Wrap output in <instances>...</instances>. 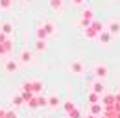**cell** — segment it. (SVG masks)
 Returning a JSON list of instances; mask_svg holds the SVG:
<instances>
[{"mask_svg": "<svg viewBox=\"0 0 120 118\" xmlns=\"http://www.w3.org/2000/svg\"><path fill=\"white\" fill-rule=\"evenodd\" d=\"M105 74H107V68H105V66H98V68H96V76H100V77H104Z\"/></svg>", "mask_w": 120, "mask_h": 118, "instance_id": "cell-1", "label": "cell"}, {"mask_svg": "<svg viewBox=\"0 0 120 118\" xmlns=\"http://www.w3.org/2000/svg\"><path fill=\"white\" fill-rule=\"evenodd\" d=\"M118 24H115V22H113V24H111V31H113V33H116V31H118Z\"/></svg>", "mask_w": 120, "mask_h": 118, "instance_id": "cell-2", "label": "cell"}, {"mask_svg": "<svg viewBox=\"0 0 120 118\" xmlns=\"http://www.w3.org/2000/svg\"><path fill=\"white\" fill-rule=\"evenodd\" d=\"M102 88H104V85H100V83H96V85H94V90H98V92H100Z\"/></svg>", "mask_w": 120, "mask_h": 118, "instance_id": "cell-3", "label": "cell"}, {"mask_svg": "<svg viewBox=\"0 0 120 118\" xmlns=\"http://www.w3.org/2000/svg\"><path fill=\"white\" fill-rule=\"evenodd\" d=\"M74 70H76V72H79V70H81V65H79V63H76V65H74Z\"/></svg>", "mask_w": 120, "mask_h": 118, "instance_id": "cell-4", "label": "cell"}, {"mask_svg": "<svg viewBox=\"0 0 120 118\" xmlns=\"http://www.w3.org/2000/svg\"><path fill=\"white\" fill-rule=\"evenodd\" d=\"M102 41H104V43H107V41H109V35H107V33H104V35H102Z\"/></svg>", "mask_w": 120, "mask_h": 118, "instance_id": "cell-5", "label": "cell"}, {"mask_svg": "<svg viewBox=\"0 0 120 118\" xmlns=\"http://www.w3.org/2000/svg\"><path fill=\"white\" fill-rule=\"evenodd\" d=\"M74 2H76V4H79V2H81V0H74Z\"/></svg>", "mask_w": 120, "mask_h": 118, "instance_id": "cell-6", "label": "cell"}]
</instances>
